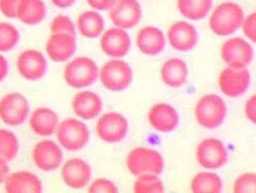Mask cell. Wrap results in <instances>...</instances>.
I'll use <instances>...</instances> for the list:
<instances>
[{
	"label": "cell",
	"mask_w": 256,
	"mask_h": 193,
	"mask_svg": "<svg viewBox=\"0 0 256 193\" xmlns=\"http://www.w3.org/2000/svg\"><path fill=\"white\" fill-rule=\"evenodd\" d=\"M222 61L231 68L244 69L254 58L252 46L243 38H231L222 47Z\"/></svg>",
	"instance_id": "9c48e42d"
},
{
	"label": "cell",
	"mask_w": 256,
	"mask_h": 193,
	"mask_svg": "<svg viewBox=\"0 0 256 193\" xmlns=\"http://www.w3.org/2000/svg\"><path fill=\"white\" fill-rule=\"evenodd\" d=\"M46 16V7L42 0H22L20 5L18 19L28 26H36Z\"/></svg>",
	"instance_id": "d4e9b609"
},
{
	"label": "cell",
	"mask_w": 256,
	"mask_h": 193,
	"mask_svg": "<svg viewBox=\"0 0 256 193\" xmlns=\"http://www.w3.org/2000/svg\"><path fill=\"white\" fill-rule=\"evenodd\" d=\"M16 66L20 74L30 81L42 78L46 75L48 69L44 56L35 50H28L20 53Z\"/></svg>",
	"instance_id": "2e32d148"
},
{
	"label": "cell",
	"mask_w": 256,
	"mask_h": 193,
	"mask_svg": "<svg viewBox=\"0 0 256 193\" xmlns=\"http://www.w3.org/2000/svg\"><path fill=\"white\" fill-rule=\"evenodd\" d=\"M148 119L150 126L160 132L174 131L180 124L178 111L168 103L154 104L148 111Z\"/></svg>",
	"instance_id": "e0dca14e"
},
{
	"label": "cell",
	"mask_w": 256,
	"mask_h": 193,
	"mask_svg": "<svg viewBox=\"0 0 256 193\" xmlns=\"http://www.w3.org/2000/svg\"><path fill=\"white\" fill-rule=\"evenodd\" d=\"M29 114V103L20 93L4 96L0 101V119L8 126L22 124Z\"/></svg>",
	"instance_id": "ba28073f"
},
{
	"label": "cell",
	"mask_w": 256,
	"mask_h": 193,
	"mask_svg": "<svg viewBox=\"0 0 256 193\" xmlns=\"http://www.w3.org/2000/svg\"><path fill=\"white\" fill-rule=\"evenodd\" d=\"M77 26L84 37L96 38L103 31L104 21L102 15L94 11H86L78 17Z\"/></svg>",
	"instance_id": "4316f807"
},
{
	"label": "cell",
	"mask_w": 256,
	"mask_h": 193,
	"mask_svg": "<svg viewBox=\"0 0 256 193\" xmlns=\"http://www.w3.org/2000/svg\"><path fill=\"white\" fill-rule=\"evenodd\" d=\"M244 113L246 118L256 125V95L252 96L244 106Z\"/></svg>",
	"instance_id": "8d00e7d4"
},
{
	"label": "cell",
	"mask_w": 256,
	"mask_h": 193,
	"mask_svg": "<svg viewBox=\"0 0 256 193\" xmlns=\"http://www.w3.org/2000/svg\"><path fill=\"white\" fill-rule=\"evenodd\" d=\"M92 8L100 11H110L116 0H86Z\"/></svg>",
	"instance_id": "74e56055"
},
{
	"label": "cell",
	"mask_w": 256,
	"mask_h": 193,
	"mask_svg": "<svg viewBox=\"0 0 256 193\" xmlns=\"http://www.w3.org/2000/svg\"><path fill=\"white\" fill-rule=\"evenodd\" d=\"M233 191L236 193H256V173H244L234 181Z\"/></svg>",
	"instance_id": "1f68e13d"
},
{
	"label": "cell",
	"mask_w": 256,
	"mask_h": 193,
	"mask_svg": "<svg viewBox=\"0 0 256 193\" xmlns=\"http://www.w3.org/2000/svg\"><path fill=\"white\" fill-rule=\"evenodd\" d=\"M100 47L106 55L113 58H122L130 51L131 40L124 29L114 27L103 34Z\"/></svg>",
	"instance_id": "9a60e30c"
},
{
	"label": "cell",
	"mask_w": 256,
	"mask_h": 193,
	"mask_svg": "<svg viewBox=\"0 0 256 193\" xmlns=\"http://www.w3.org/2000/svg\"><path fill=\"white\" fill-rule=\"evenodd\" d=\"M88 191L92 193H116L118 192V187L111 180L98 179L90 184Z\"/></svg>",
	"instance_id": "836d02e7"
},
{
	"label": "cell",
	"mask_w": 256,
	"mask_h": 193,
	"mask_svg": "<svg viewBox=\"0 0 256 193\" xmlns=\"http://www.w3.org/2000/svg\"><path fill=\"white\" fill-rule=\"evenodd\" d=\"M128 120L118 112H108L102 116L96 123V133L107 143H118L128 134Z\"/></svg>",
	"instance_id": "30bf717a"
},
{
	"label": "cell",
	"mask_w": 256,
	"mask_h": 193,
	"mask_svg": "<svg viewBox=\"0 0 256 193\" xmlns=\"http://www.w3.org/2000/svg\"><path fill=\"white\" fill-rule=\"evenodd\" d=\"M126 165L130 173L136 177L146 174L160 175L164 170V159L157 151L150 148H136L126 158Z\"/></svg>",
	"instance_id": "3957f363"
},
{
	"label": "cell",
	"mask_w": 256,
	"mask_h": 193,
	"mask_svg": "<svg viewBox=\"0 0 256 193\" xmlns=\"http://www.w3.org/2000/svg\"><path fill=\"white\" fill-rule=\"evenodd\" d=\"M5 189L9 193H40L42 190V184L35 174L20 171L8 176L5 180Z\"/></svg>",
	"instance_id": "44dd1931"
},
{
	"label": "cell",
	"mask_w": 256,
	"mask_h": 193,
	"mask_svg": "<svg viewBox=\"0 0 256 193\" xmlns=\"http://www.w3.org/2000/svg\"><path fill=\"white\" fill-rule=\"evenodd\" d=\"M72 108L78 117L84 120H92L102 112V101L98 94L83 91L74 98Z\"/></svg>",
	"instance_id": "7402d4cb"
},
{
	"label": "cell",
	"mask_w": 256,
	"mask_h": 193,
	"mask_svg": "<svg viewBox=\"0 0 256 193\" xmlns=\"http://www.w3.org/2000/svg\"><path fill=\"white\" fill-rule=\"evenodd\" d=\"M228 112L226 103L215 94L202 97L194 107V117L202 128L216 129L226 120Z\"/></svg>",
	"instance_id": "7a4b0ae2"
},
{
	"label": "cell",
	"mask_w": 256,
	"mask_h": 193,
	"mask_svg": "<svg viewBox=\"0 0 256 193\" xmlns=\"http://www.w3.org/2000/svg\"><path fill=\"white\" fill-rule=\"evenodd\" d=\"M20 39L18 29L8 23H0V52L12 51Z\"/></svg>",
	"instance_id": "4dcf8cb0"
},
{
	"label": "cell",
	"mask_w": 256,
	"mask_h": 193,
	"mask_svg": "<svg viewBox=\"0 0 256 193\" xmlns=\"http://www.w3.org/2000/svg\"><path fill=\"white\" fill-rule=\"evenodd\" d=\"M166 37L172 49L180 52H190L198 42V32L194 26L180 21L170 26Z\"/></svg>",
	"instance_id": "4fadbf2b"
},
{
	"label": "cell",
	"mask_w": 256,
	"mask_h": 193,
	"mask_svg": "<svg viewBox=\"0 0 256 193\" xmlns=\"http://www.w3.org/2000/svg\"><path fill=\"white\" fill-rule=\"evenodd\" d=\"M196 156L198 163L205 169L222 167L228 158L224 144L214 137L205 138L198 145Z\"/></svg>",
	"instance_id": "52a82bcc"
},
{
	"label": "cell",
	"mask_w": 256,
	"mask_h": 193,
	"mask_svg": "<svg viewBox=\"0 0 256 193\" xmlns=\"http://www.w3.org/2000/svg\"><path fill=\"white\" fill-rule=\"evenodd\" d=\"M98 77L96 64L88 57H78L66 65L64 77L72 88L81 89L92 85Z\"/></svg>",
	"instance_id": "277c9868"
},
{
	"label": "cell",
	"mask_w": 256,
	"mask_h": 193,
	"mask_svg": "<svg viewBox=\"0 0 256 193\" xmlns=\"http://www.w3.org/2000/svg\"><path fill=\"white\" fill-rule=\"evenodd\" d=\"M250 81V76L246 68L235 69L228 67L220 74L218 86L226 97L238 98L248 90Z\"/></svg>",
	"instance_id": "8fae6325"
},
{
	"label": "cell",
	"mask_w": 256,
	"mask_h": 193,
	"mask_svg": "<svg viewBox=\"0 0 256 193\" xmlns=\"http://www.w3.org/2000/svg\"><path fill=\"white\" fill-rule=\"evenodd\" d=\"M191 189L194 193H218L222 189V180L215 173L200 172L191 182Z\"/></svg>",
	"instance_id": "83f0119b"
},
{
	"label": "cell",
	"mask_w": 256,
	"mask_h": 193,
	"mask_svg": "<svg viewBox=\"0 0 256 193\" xmlns=\"http://www.w3.org/2000/svg\"><path fill=\"white\" fill-rule=\"evenodd\" d=\"M110 19L116 27L133 28L141 21V6L137 0H116L110 9Z\"/></svg>",
	"instance_id": "7c38bea8"
},
{
	"label": "cell",
	"mask_w": 256,
	"mask_h": 193,
	"mask_svg": "<svg viewBox=\"0 0 256 193\" xmlns=\"http://www.w3.org/2000/svg\"><path fill=\"white\" fill-rule=\"evenodd\" d=\"M46 50L54 62H64L76 52V37L68 34L52 33L46 43Z\"/></svg>",
	"instance_id": "ffe728a7"
},
{
	"label": "cell",
	"mask_w": 256,
	"mask_h": 193,
	"mask_svg": "<svg viewBox=\"0 0 256 193\" xmlns=\"http://www.w3.org/2000/svg\"><path fill=\"white\" fill-rule=\"evenodd\" d=\"M136 193H161L165 191L164 184L158 175L146 174L139 176L133 186Z\"/></svg>",
	"instance_id": "f1b7e54d"
},
{
	"label": "cell",
	"mask_w": 256,
	"mask_h": 193,
	"mask_svg": "<svg viewBox=\"0 0 256 193\" xmlns=\"http://www.w3.org/2000/svg\"><path fill=\"white\" fill-rule=\"evenodd\" d=\"M213 0H178L180 13L188 20L200 21L211 11Z\"/></svg>",
	"instance_id": "484cf974"
},
{
	"label": "cell",
	"mask_w": 256,
	"mask_h": 193,
	"mask_svg": "<svg viewBox=\"0 0 256 193\" xmlns=\"http://www.w3.org/2000/svg\"><path fill=\"white\" fill-rule=\"evenodd\" d=\"M9 176V167L7 161L0 157V183L5 182Z\"/></svg>",
	"instance_id": "f35d334b"
},
{
	"label": "cell",
	"mask_w": 256,
	"mask_h": 193,
	"mask_svg": "<svg viewBox=\"0 0 256 193\" xmlns=\"http://www.w3.org/2000/svg\"><path fill=\"white\" fill-rule=\"evenodd\" d=\"M136 45L144 54L154 56L164 51L166 40L164 33L158 27L146 26L138 32Z\"/></svg>",
	"instance_id": "d6986e66"
},
{
	"label": "cell",
	"mask_w": 256,
	"mask_h": 193,
	"mask_svg": "<svg viewBox=\"0 0 256 193\" xmlns=\"http://www.w3.org/2000/svg\"><path fill=\"white\" fill-rule=\"evenodd\" d=\"M244 14L241 6L234 2H222L211 14L209 27L220 37L235 33L243 26Z\"/></svg>",
	"instance_id": "6da1fadb"
},
{
	"label": "cell",
	"mask_w": 256,
	"mask_h": 193,
	"mask_svg": "<svg viewBox=\"0 0 256 193\" xmlns=\"http://www.w3.org/2000/svg\"><path fill=\"white\" fill-rule=\"evenodd\" d=\"M90 165L80 158L68 160L62 168V178L64 183L74 189L83 188L90 180Z\"/></svg>",
	"instance_id": "ac0fdd59"
},
{
	"label": "cell",
	"mask_w": 256,
	"mask_h": 193,
	"mask_svg": "<svg viewBox=\"0 0 256 193\" xmlns=\"http://www.w3.org/2000/svg\"><path fill=\"white\" fill-rule=\"evenodd\" d=\"M188 76V66L180 58L174 57L166 60L161 68L163 82L172 88H180L185 85Z\"/></svg>",
	"instance_id": "603a6c76"
},
{
	"label": "cell",
	"mask_w": 256,
	"mask_h": 193,
	"mask_svg": "<svg viewBox=\"0 0 256 193\" xmlns=\"http://www.w3.org/2000/svg\"><path fill=\"white\" fill-rule=\"evenodd\" d=\"M76 0H52L53 5L58 8H68L76 3Z\"/></svg>",
	"instance_id": "60d3db41"
},
{
	"label": "cell",
	"mask_w": 256,
	"mask_h": 193,
	"mask_svg": "<svg viewBox=\"0 0 256 193\" xmlns=\"http://www.w3.org/2000/svg\"><path fill=\"white\" fill-rule=\"evenodd\" d=\"M7 74H8V62L2 55H0V82L6 77Z\"/></svg>",
	"instance_id": "ab89813d"
},
{
	"label": "cell",
	"mask_w": 256,
	"mask_h": 193,
	"mask_svg": "<svg viewBox=\"0 0 256 193\" xmlns=\"http://www.w3.org/2000/svg\"><path fill=\"white\" fill-rule=\"evenodd\" d=\"M22 2V0H0V12L9 19H14Z\"/></svg>",
	"instance_id": "e575fe53"
},
{
	"label": "cell",
	"mask_w": 256,
	"mask_h": 193,
	"mask_svg": "<svg viewBox=\"0 0 256 193\" xmlns=\"http://www.w3.org/2000/svg\"><path fill=\"white\" fill-rule=\"evenodd\" d=\"M57 138L66 151L77 152L83 149L90 138L87 126L76 119H66L57 128Z\"/></svg>",
	"instance_id": "5b68a950"
},
{
	"label": "cell",
	"mask_w": 256,
	"mask_h": 193,
	"mask_svg": "<svg viewBox=\"0 0 256 193\" xmlns=\"http://www.w3.org/2000/svg\"><path fill=\"white\" fill-rule=\"evenodd\" d=\"M242 27L246 38L256 44V12L244 18Z\"/></svg>",
	"instance_id": "d590c367"
},
{
	"label": "cell",
	"mask_w": 256,
	"mask_h": 193,
	"mask_svg": "<svg viewBox=\"0 0 256 193\" xmlns=\"http://www.w3.org/2000/svg\"><path fill=\"white\" fill-rule=\"evenodd\" d=\"M100 76L106 89L118 92L126 90L131 84L133 72L126 62L114 59L103 65Z\"/></svg>",
	"instance_id": "8992f818"
},
{
	"label": "cell",
	"mask_w": 256,
	"mask_h": 193,
	"mask_svg": "<svg viewBox=\"0 0 256 193\" xmlns=\"http://www.w3.org/2000/svg\"><path fill=\"white\" fill-rule=\"evenodd\" d=\"M32 157L38 169L50 172L61 165L63 153L55 142L42 140L37 143L35 146Z\"/></svg>",
	"instance_id": "5bb4252c"
},
{
	"label": "cell",
	"mask_w": 256,
	"mask_h": 193,
	"mask_svg": "<svg viewBox=\"0 0 256 193\" xmlns=\"http://www.w3.org/2000/svg\"><path fill=\"white\" fill-rule=\"evenodd\" d=\"M52 33L68 34L76 37V27L70 18L66 16H58L52 21L50 26Z\"/></svg>",
	"instance_id": "d6a6232c"
},
{
	"label": "cell",
	"mask_w": 256,
	"mask_h": 193,
	"mask_svg": "<svg viewBox=\"0 0 256 193\" xmlns=\"http://www.w3.org/2000/svg\"><path fill=\"white\" fill-rule=\"evenodd\" d=\"M32 130L40 136H50L58 128V116L50 108H37L30 118Z\"/></svg>",
	"instance_id": "cb8c5ba5"
},
{
	"label": "cell",
	"mask_w": 256,
	"mask_h": 193,
	"mask_svg": "<svg viewBox=\"0 0 256 193\" xmlns=\"http://www.w3.org/2000/svg\"><path fill=\"white\" fill-rule=\"evenodd\" d=\"M18 152V142L12 131L0 129V157L10 161Z\"/></svg>",
	"instance_id": "f546056e"
}]
</instances>
